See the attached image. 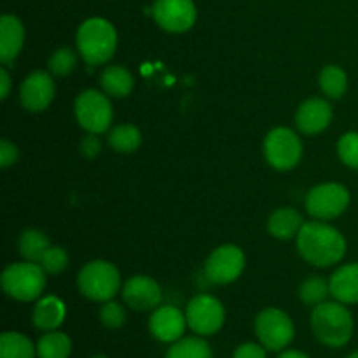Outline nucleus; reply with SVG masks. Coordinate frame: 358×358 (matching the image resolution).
<instances>
[{
  "mask_svg": "<svg viewBox=\"0 0 358 358\" xmlns=\"http://www.w3.org/2000/svg\"><path fill=\"white\" fill-rule=\"evenodd\" d=\"M2 289L13 299L30 303L38 299L45 289V271L37 262H16L3 269Z\"/></svg>",
  "mask_w": 358,
  "mask_h": 358,
  "instance_id": "20e7f679",
  "label": "nucleus"
},
{
  "mask_svg": "<svg viewBox=\"0 0 358 358\" xmlns=\"http://www.w3.org/2000/svg\"><path fill=\"white\" fill-rule=\"evenodd\" d=\"M17 154H20L17 147L14 145L13 142H9V140L3 138L2 142H0V166L9 168L10 164L16 163Z\"/></svg>",
  "mask_w": 358,
  "mask_h": 358,
  "instance_id": "72a5a7b5",
  "label": "nucleus"
},
{
  "mask_svg": "<svg viewBox=\"0 0 358 358\" xmlns=\"http://www.w3.org/2000/svg\"><path fill=\"white\" fill-rule=\"evenodd\" d=\"M303 226V217L294 208L275 210L268 220L269 234L276 240H290V238L297 236Z\"/></svg>",
  "mask_w": 358,
  "mask_h": 358,
  "instance_id": "aec40b11",
  "label": "nucleus"
},
{
  "mask_svg": "<svg viewBox=\"0 0 358 358\" xmlns=\"http://www.w3.org/2000/svg\"><path fill=\"white\" fill-rule=\"evenodd\" d=\"M72 353V339L59 331H49L37 341L38 358H69Z\"/></svg>",
  "mask_w": 358,
  "mask_h": 358,
  "instance_id": "5701e85b",
  "label": "nucleus"
},
{
  "mask_svg": "<svg viewBox=\"0 0 358 358\" xmlns=\"http://www.w3.org/2000/svg\"><path fill=\"white\" fill-rule=\"evenodd\" d=\"M233 358H266V348L257 343H243L234 350Z\"/></svg>",
  "mask_w": 358,
  "mask_h": 358,
  "instance_id": "473e14b6",
  "label": "nucleus"
},
{
  "mask_svg": "<svg viewBox=\"0 0 358 358\" xmlns=\"http://www.w3.org/2000/svg\"><path fill=\"white\" fill-rule=\"evenodd\" d=\"M100 84L105 93L112 98H124L133 91L135 80L129 70L121 65L105 66L100 76Z\"/></svg>",
  "mask_w": 358,
  "mask_h": 358,
  "instance_id": "412c9836",
  "label": "nucleus"
},
{
  "mask_svg": "<svg viewBox=\"0 0 358 358\" xmlns=\"http://www.w3.org/2000/svg\"><path fill=\"white\" fill-rule=\"evenodd\" d=\"M76 65H77V56L70 48L56 49L48 62L49 72H51L52 76H58V77L69 76V73L76 69Z\"/></svg>",
  "mask_w": 358,
  "mask_h": 358,
  "instance_id": "c85d7f7f",
  "label": "nucleus"
},
{
  "mask_svg": "<svg viewBox=\"0 0 358 358\" xmlns=\"http://www.w3.org/2000/svg\"><path fill=\"white\" fill-rule=\"evenodd\" d=\"M77 49L87 65H101L114 56L117 31L105 17H90L77 30Z\"/></svg>",
  "mask_w": 358,
  "mask_h": 358,
  "instance_id": "7ed1b4c3",
  "label": "nucleus"
},
{
  "mask_svg": "<svg viewBox=\"0 0 358 358\" xmlns=\"http://www.w3.org/2000/svg\"><path fill=\"white\" fill-rule=\"evenodd\" d=\"M91 358H108L107 355H93Z\"/></svg>",
  "mask_w": 358,
  "mask_h": 358,
  "instance_id": "58836bf2",
  "label": "nucleus"
},
{
  "mask_svg": "<svg viewBox=\"0 0 358 358\" xmlns=\"http://www.w3.org/2000/svg\"><path fill=\"white\" fill-rule=\"evenodd\" d=\"M187 325L185 313H182L177 306H157L149 318V331L157 341L175 343L182 339Z\"/></svg>",
  "mask_w": 358,
  "mask_h": 358,
  "instance_id": "2eb2a0df",
  "label": "nucleus"
},
{
  "mask_svg": "<svg viewBox=\"0 0 358 358\" xmlns=\"http://www.w3.org/2000/svg\"><path fill=\"white\" fill-rule=\"evenodd\" d=\"M142 143V133L133 124H119L108 133V145L119 154H131Z\"/></svg>",
  "mask_w": 358,
  "mask_h": 358,
  "instance_id": "393cba45",
  "label": "nucleus"
},
{
  "mask_svg": "<svg viewBox=\"0 0 358 358\" xmlns=\"http://www.w3.org/2000/svg\"><path fill=\"white\" fill-rule=\"evenodd\" d=\"M346 358H358V350H357V352L350 353V355H348V357H346Z\"/></svg>",
  "mask_w": 358,
  "mask_h": 358,
  "instance_id": "4c0bfd02",
  "label": "nucleus"
},
{
  "mask_svg": "<svg viewBox=\"0 0 358 358\" xmlns=\"http://www.w3.org/2000/svg\"><path fill=\"white\" fill-rule=\"evenodd\" d=\"M311 329L322 345L329 348H343L348 345L353 336L355 322L348 308L339 301L322 303L313 308L311 313Z\"/></svg>",
  "mask_w": 358,
  "mask_h": 358,
  "instance_id": "f03ea898",
  "label": "nucleus"
},
{
  "mask_svg": "<svg viewBox=\"0 0 358 358\" xmlns=\"http://www.w3.org/2000/svg\"><path fill=\"white\" fill-rule=\"evenodd\" d=\"M320 87L329 98H341L348 90V76L338 65H327L320 72Z\"/></svg>",
  "mask_w": 358,
  "mask_h": 358,
  "instance_id": "bb28decb",
  "label": "nucleus"
},
{
  "mask_svg": "<svg viewBox=\"0 0 358 358\" xmlns=\"http://www.w3.org/2000/svg\"><path fill=\"white\" fill-rule=\"evenodd\" d=\"M122 299L131 310L149 311L159 306L163 292L152 278L145 275H135L122 287Z\"/></svg>",
  "mask_w": 358,
  "mask_h": 358,
  "instance_id": "4468645a",
  "label": "nucleus"
},
{
  "mask_svg": "<svg viewBox=\"0 0 358 358\" xmlns=\"http://www.w3.org/2000/svg\"><path fill=\"white\" fill-rule=\"evenodd\" d=\"M9 91H10V77L6 66H2V69H0V98L6 100V98L9 96Z\"/></svg>",
  "mask_w": 358,
  "mask_h": 358,
  "instance_id": "c9c22d12",
  "label": "nucleus"
},
{
  "mask_svg": "<svg viewBox=\"0 0 358 358\" xmlns=\"http://www.w3.org/2000/svg\"><path fill=\"white\" fill-rule=\"evenodd\" d=\"M66 317V308L63 301L56 296H45L37 301L31 313V322L38 331H58Z\"/></svg>",
  "mask_w": 358,
  "mask_h": 358,
  "instance_id": "a211bd4d",
  "label": "nucleus"
},
{
  "mask_svg": "<svg viewBox=\"0 0 358 358\" xmlns=\"http://www.w3.org/2000/svg\"><path fill=\"white\" fill-rule=\"evenodd\" d=\"M37 345L21 332H3L0 336V358H35Z\"/></svg>",
  "mask_w": 358,
  "mask_h": 358,
  "instance_id": "4be33fe9",
  "label": "nucleus"
},
{
  "mask_svg": "<svg viewBox=\"0 0 358 358\" xmlns=\"http://www.w3.org/2000/svg\"><path fill=\"white\" fill-rule=\"evenodd\" d=\"M278 358H311V357H308L306 353L299 352V350H283V352L278 355Z\"/></svg>",
  "mask_w": 358,
  "mask_h": 358,
  "instance_id": "e433bc0d",
  "label": "nucleus"
},
{
  "mask_svg": "<svg viewBox=\"0 0 358 358\" xmlns=\"http://www.w3.org/2000/svg\"><path fill=\"white\" fill-rule=\"evenodd\" d=\"M164 358H213V352L205 339L182 338L171 343Z\"/></svg>",
  "mask_w": 358,
  "mask_h": 358,
  "instance_id": "a878e982",
  "label": "nucleus"
},
{
  "mask_svg": "<svg viewBox=\"0 0 358 358\" xmlns=\"http://www.w3.org/2000/svg\"><path fill=\"white\" fill-rule=\"evenodd\" d=\"M264 156L275 170H292L303 157V143L290 128H275L264 140Z\"/></svg>",
  "mask_w": 358,
  "mask_h": 358,
  "instance_id": "6e6552de",
  "label": "nucleus"
},
{
  "mask_svg": "<svg viewBox=\"0 0 358 358\" xmlns=\"http://www.w3.org/2000/svg\"><path fill=\"white\" fill-rule=\"evenodd\" d=\"M185 318L192 332L198 336H213L222 329L226 322V310L217 297L201 294L189 301Z\"/></svg>",
  "mask_w": 358,
  "mask_h": 358,
  "instance_id": "1a4fd4ad",
  "label": "nucleus"
},
{
  "mask_svg": "<svg viewBox=\"0 0 358 358\" xmlns=\"http://www.w3.org/2000/svg\"><path fill=\"white\" fill-rule=\"evenodd\" d=\"M301 257L317 268H329L346 254V240L336 227L324 222H306L297 234Z\"/></svg>",
  "mask_w": 358,
  "mask_h": 358,
  "instance_id": "f257e3e1",
  "label": "nucleus"
},
{
  "mask_svg": "<svg viewBox=\"0 0 358 358\" xmlns=\"http://www.w3.org/2000/svg\"><path fill=\"white\" fill-rule=\"evenodd\" d=\"M77 122L87 133L101 135L108 131L114 119V110L107 94L96 90H86L76 100Z\"/></svg>",
  "mask_w": 358,
  "mask_h": 358,
  "instance_id": "0eeeda50",
  "label": "nucleus"
},
{
  "mask_svg": "<svg viewBox=\"0 0 358 358\" xmlns=\"http://www.w3.org/2000/svg\"><path fill=\"white\" fill-rule=\"evenodd\" d=\"M17 247H20V254L23 255L24 261L41 264L42 257L48 252V248L51 247V243H49V238L42 231L27 229L21 233Z\"/></svg>",
  "mask_w": 358,
  "mask_h": 358,
  "instance_id": "b1692460",
  "label": "nucleus"
},
{
  "mask_svg": "<svg viewBox=\"0 0 358 358\" xmlns=\"http://www.w3.org/2000/svg\"><path fill=\"white\" fill-rule=\"evenodd\" d=\"M24 44V27L13 14L0 17V62L10 65Z\"/></svg>",
  "mask_w": 358,
  "mask_h": 358,
  "instance_id": "f3484780",
  "label": "nucleus"
},
{
  "mask_svg": "<svg viewBox=\"0 0 358 358\" xmlns=\"http://www.w3.org/2000/svg\"><path fill=\"white\" fill-rule=\"evenodd\" d=\"M350 205V191L343 184H322L311 189L306 196V210L318 220L336 219Z\"/></svg>",
  "mask_w": 358,
  "mask_h": 358,
  "instance_id": "9d476101",
  "label": "nucleus"
},
{
  "mask_svg": "<svg viewBox=\"0 0 358 358\" xmlns=\"http://www.w3.org/2000/svg\"><path fill=\"white\" fill-rule=\"evenodd\" d=\"M331 296L343 304H358V262L336 269L329 280Z\"/></svg>",
  "mask_w": 358,
  "mask_h": 358,
  "instance_id": "6ab92c4d",
  "label": "nucleus"
},
{
  "mask_svg": "<svg viewBox=\"0 0 358 358\" xmlns=\"http://www.w3.org/2000/svg\"><path fill=\"white\" fill-rule=\"evenodd\" d=\"M331 294V287L329 282L322 276H310L303 282L299 289V297L306 306H318V304L325 303L327 296Z\"/></svg>",
  "mask_w": 358,
  "mask_h": 358,
  "instance_id": "cd10ccee",
  "label": "nucleus"
},
{
  "mask_svg": "<svg viewBox=\"0 0 358 358\" xmlns=\"http://www.w3.org/2000/svg\"><path fill=\"white\" fill-rule=\"evenodd\" d=\"M100 322L103 327L115 331V329H121L126 324V311L115 301H105L100 308Z\"/></svg>",
  "mask_w": 358,
  "mask_h": 358,
  "instance_id": "7c9ffc66",
  "label": "nucleus"
},
{
  "mask_svg": "<svg viewBox=\"0 0 358 358\" xmlns=\"http://www.w3.org/2000/svg\"><path fill=\"white\" fill-rule=\"evenodd\" d=\"M152 16L163 30L171 34H184L191 30L198 17L192 0H156Z\"/></svg>",
  "mask_w": 358,
  "mask_h": 358,
  "instance_id": "f8f14e48",
  "label": "nucleus"
},
{
  "mask_svg": "<svg viewBox=\"0 0 358 358\" xmlns=\"http://www.w3.org/2000/svg\"><path fill=\"white\" fill-rule=\"evenodd\" d=\"M255 334L269 352H283L296 336L294 322L278 308H266L255 318Z\"/></svg>",
  "mask_w": 358,
  "mask_h": 358,
  "instance_id": "423d86ee",
  "label": "nucleus"
},
{
  "mask_svg": "<svg viewBox=\"0 0 358 358\" xmlns=\"http://www.w3.org/2000/svg\"><path fill=\"white\" fill-rule=\"evenodd\" d=\"M245 269V254L236 245H220L205 262V275L215 285H227L240 278Z\"/></svg>",
  "mask_w": 358,
  "mask_h": 358,
  "instance_id": "9b49d317",
  "label": "nucleus"
},
{
  "mask_svg": "<svg viewBox=\"0 0 358 358\" xmlns=\"http://www.w3.org/2000/svg\"><path fill=\"white\" fill-rule=\"evenodd\" d=\"M80 294L94 303L110 301L121 289V275L112 262L91 261L77 275Z\"/></svg>",
  "mask_w": 358,
  "mask_h": 358,
  "instance_id": "39448f33",
  "label": "nucleus"
},
{
  "mask_svg": "<svg viewBox=\"0 0 358 358\" xmlns=\"http://www.w3.org/2000/svg\"><path fill=\"white\" fill-rule=\"evenodd\" d=\"M79 150L84 157L98 156L101 150V143H100V138H98V135H94V133H87V135L80 140Z\"/></svg>",
  "mask_w": 358,
  "mask_h": 358,
  "instance_id": "f704fd0d",
  "label": "nucleus"
},
{
  "mask_svg": "<svg viewBox=\"0 0 358 358\" xmlns=\"http://www.w3.org/2000/svg\"><path fill=\"white\" fill-rule=\"evenodd\" d=\"M332 121V107L322 98H310L297 108L296 124L304 135H318Z\"/></svg>",
  "mask_w": 358,
  "mask_h": 358,
  "instance_id": "dca6fc26",
  "label": "nucleus"
},
{
  "mask_svg": "<svg viewBox=\"0 0 358 358\" xmlns=\"http://www.w3.org/2000/svg\"><path fill=\"white\" fill-rule=\"evenodd\" d=\"M69 264V255L62 247H49L42 257L41 266L48 275H59Z\"/></svg>",
  "mask_w": 358,
  "mask_h": 358,
  "instance_id": "2f4dec72",
  "label": "nucleus"
},
{
  "mask_svg": "<svg viewBox=\"0 0 358 358\" xmlns=\"http://www.w3.org/2000/svg\"><path fill=\"white\" fill-rule=\"evenodd\" d=\"M56 86L51 73L35 70L23 80L20 90V100L27 110L42 112L55 100Z\"/></svg>",
  "mask_w": 358,
  "mask_h": 358,
  "instance_id": "ddd939ff",
  "label": "nucleus"
},
{
  "mask_svg": "<svg viewBox=\"0 0 358 358\" xmlns=\"http://www.w3.org/2000/svg\"><path fill=\"white\" fill-rule=\"evenodd\" d=\"M339 159L352 170H358V131H348L338 142Z\"/></svg>",
  "mask_w": 358,
  "mask_h": 358,
  "instance_id": "c756f323",
  "label": "nucleus"
}]
</instances>
